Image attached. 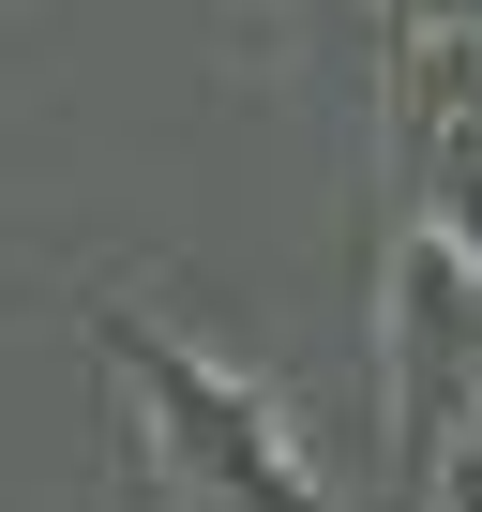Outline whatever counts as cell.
<instances>
[{
	"mask_svg": "<svg viewBox=\"0 0 482 512\" xmlns=\"http://www.w3.org/2000/svg\"><path fill=\"white\" fill-rule=\"evenodd\" d=\"M377 362H392V407L407 437H452L467 422V377H482V241L407 211L392 226V272H377Z\"/></svg>",
	"mask_w": 482,
	"mask_h": 512,
	"instance_id": "obj_2",
	"label": "cell"
},
{
	"mask_svg": "<svg viewBox=\"0 0 482 512\" xmlns=\"http://www.w3.org/2000/svg\"><path fill=\"white\" fill-rule=\"evenodd\" d=\"M467 437H482V377H467Z\"/></svg>",
	"mask_w": 482,
	"mask_h": 512,
	"instance_id": "obj_5",
	"label": "cell"
},
{
	"mask_svg": "<svg viewBox=\"0 0 482 512\" xmlns=\"http://www.w3.org/2000/svg\"><path fill=\"white\" fill-rule=\"evenodd\" d=\"M467 46H482V16H467Z\"/></svg>",
	"mask_w": 482,
	"mask_h": 512,
	"instance_id": "obj_6",
	"label": "cell"
},
{
	"mask_svg": "<svg viewBox=\"0 0 482 512\" xmlns=\"http://www.w3.org/2000/svg\"><path fill=\"white\" fill-rule=\"evenodd\" d=\"M422 452H437V512H482V437L452 422V437H422Z\"/></svg>",
	"mask_w": 482,
	"mask_h": 512,
	"instance_id": "obj_4",
	"label": "cell"
},
{
	"mask_svg": "<svg viewBox=\"0 0 482 512\" xmlns=\"http://www.w3.org/2000/svg\"><path fill=\"white\" fill-rule=\"evenodd\" d=\"M392 121H407V151H422V181H437V226L482 241V46H467V31H422L407 76H392Z\"/></svg>",
	"mask_w": 482,
	"mask_h": 512,
	"instance_id": "obj_3",
	"label": "cell"
},
{
	"mask_svg": "<svg viewBox=\"0 0 482 512\" xmlns=\"http://www.w3.org/2000/svg\"><path fill=\"white\" fill-rule=\"evenodd\" d=\"M91 347H106V377H121V407H136V437L166 467V497H196V512H332V482L302 467V422L257 377L196 362L136 302H91Z\"/></svg>",
	"mask_w": 482,
	"mask_h": 512,
	"instance_id": "obj_1",
	"label": "cell"
}]
</instances>
